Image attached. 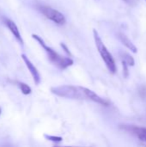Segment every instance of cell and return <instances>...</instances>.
Here are the masks:
<instances>
[{"label": "cell", "instance_id": "7", "mask_svg": "<svg viewBox=\"0 0 146 147\" xmlns=\"http://www.w3.org/2000/svg\"><path fill=\"white\" fill-rule=\"evenodd\" d=\"M121 128L134 134L141 141L146 142V127H138L134 126H121Z\"/></svg>", "mask_w": 146, "mask_h": 147}, {"label": "cell", "instance_id": "4", "mask_svg": "<svg viewBox=\"0 0 146 147\" xmlns=\"http://www.w3.org/2000/svg\"><path fill=\"white\" fill-rule=\"evenodd\" d=\"M40 10L47 19L52 21L58 25H62L65 22V16L55 9H52L49 6H40Z\"/></svg>", "mask_w": 146, "mask_h": 147}, {"label": "cell", "instance_id": "12", "mask_svg": "<svg viewBox=\"0 0 146 147\" xmlns=\"http://www.w3.org/2000/svg\"><path fill=\"white\" fill-rule=\"evenodd\" d=\"M44 137L50 140V141H52V142H61L62 141V138L61 137H57V136H50V135H46L45 134Z\"/></svg>", "mask_w": 146, "mask_h": 147}, {"label": "cell", "instance_id": "1", "mask_svg": "<svg viewBox=\"0 0 146 147\" xmlns=\"http://www.w3.org/2000/svg\"><path fill=\"white\" fill-rule=\"evenodd\" d=\"M33 38L34 40H36L40 45L44 48V50L46 51L47 56H48V59L54 65H56L57 67H59V69L61 70H64V69H66L67 67L71 66L73 65V60L71 59V58H67V57H65V56H62L60 54H59L58 53H56L52 48L49 47L46 43L45 41L42 40L41 37L38 36L37 34H33L32 35Z\"/></svg>", "mask_w": 146, "mask_h": 147}, {"label": "cell", "instance_id": "14", "mask_svg": "<svg viewBox=\"0 0 146 147\" xmlns=\"http://www.w3.org/2000/svg\"><path fill=\"white\" fill-rule=\"evenodd\" d=\"M124 1H125V3H126L127 4H129L131 6H135L139 2V0H124Z\"/></svg>", "mask_w": 146, "mask_h": 147}, {"label": "cell", "instance_id": "15", "mask_svg": "<svg viewBox=\"0 0 146 147\" xmlns=\"http://www.w3.org/2000/svg\"><path fill=\"white\" fill-rule=\"evenodd\" d=\"M61 47H64V48L65 49V52H66L67 53H69V54H71V53H70V52H69V50H68V48H67V47H65V44H63V43H61Z\"/></svg>", "mask_w": 146, "mask_h": 147}, {"label": "cell", "instance_id": "5", "mask_svg": "<svg viewBox=\"0 0 146 147\" xmlns=\"http://www.w3.org/2000/svg\"><path fill=\"white\" fill-rule=\"evenodd\" d=\"M22 59H23L24 63L26 64L27 68L30 71V73H31V75H32V77L34 78V82L35 83V84H39L40 83V73H39L38 70L36 69V67L32 64V62L28 59V58L25 54H22Z\"/></svg>", "mask_w": 146, "mask_h": 147}, {"label": "cell", "instance_id": "10", "mask_svg": "<svg viewBox=\"0 0 146 147\" xmlns=\"http://www.w3.org/2000/svg\"><path fill=\"white\" fill-rule=\"evenodd\" d=\"M19 87H20L22 92L24 95H29V94H31V92H32L31 88H30L28 84H24V83H19Z\"/></svg>", "mask_w": 146, "mask_h": 147}, {"label": "cell", "instance_id": "6", "mask_svg": "<svg viewBox=\"0 0 146 147\" xmlns=\"http://www.w3.org/2000/svg\"><path fill=\"white\" fill-rule=\"evenodd\" d=\"M83 92H84L86 99H89L90 101H93V102H95L96 103H99L101 105H103V106H108L109 105L108 101H107L106 99L99 96L97 94H96L94 91L90 90L89 89H87V88L83 87Z\"/></svg>", "mask_w": 146, "mask_h": 147}, {"label": "cell", "instance_id": "3", "mask_svg": "<svg viewBox=\"0 0 146 147\" xmlns=\"http://www.w3.org/2000/svg\"><path fill=\"white\" fill-rule=\"evenodd\" d=\"M93 34H94V38H95V41H96V45L97 47V50L100 53V55L102 56L103 61L105 62L108 69L109 70V71L112 74H114L116 72V65H115V61L112 56V54L109 53V51L108 50V48L106 47V46L104 45L102 40L101 39L98 32L94 29L93 30Z\"/></svg>", "mask_w": 146, "mask_h": 147}, {"label": "cell", "instance_id": "11", "mask_svg": "<svg viewBox=\"0 0 146 147\" xmlns=\"http://www.w3.org/2000/svg\"><path fill=\"white\" fill-rule=\"evenodd\" d=\"M124 61H126V63L128 65H131V66H133L134 65V59L131 56V55H129L128 53H125L124 54V59H123Z\"/></svg>", "mask_w": 146, "mask_h": 147}, {"label": "cell", "instance_id": "8", "mask_svg": "<svg viewBox=\"0 0 146 147\" xmlns=\"http://www.w3.org/2000/svg\"><path fill=\"white\" fill-rule=\"evenodd\" d=\"M4 23L7 26V28L10 30V32L12 33L14 37L17 40V41L22 45L23 44V40H22V38L21 36L20 31H19L16 24L12 20H10V19H4Z\"/></svg>", "mask_w": 146, "mask_h": 147}, {"label": "cell", "instance_id": "17", "mask_svg": "<svg viewBox=\"0 0 146 147\" xmlns=\"http://www.w3.org/2000/svg\"><path fill=\"white\" fill-rule=\"evenodd\" d=\"M145 1H146V0H145Z\"/></svg>", "mask_w": 146, "mask_h": 147}, {"label": "cell", "instance_id": "16", "mask_svg": "<svg viewBox=\"0 0 146 147\" xmlns=\"http://www.w3.org/2000/svg\"><path fill=\"white\" fill-rule=\"evenodd\" d=\"M0 114H1V109H0Z\"/></svg>", "mask_w": 146, "mask_h": 147}, {"label": "cell", "instance_id": "2", "mask_svg": "<svg viewBox=\"0 0 146 147\" xmlns=\"http://www.w3.org/2000/svg\"><path fill=\"white\" fill-rule=\"evenodd\" d=\"M51 92L58 96L69 98V99H86L83 87L73 86V85H62L58 87H52Z\"/></svg>", "mask_w": 146, "mask_h": 147}, {"label": "cell", "instance_id": "9", "mask_svg": "<svg viewBox=\"0 0 146 147\" xmlns=\"http://www.w3.org/2000/svg\"><path fill=\"white\" fill-rule=\"evenodd\" d=\"M118 38L120 39V40L121 41V43H122L125 47H126L130 51H132L133 53H135L138 52L137 47L131 41V40H130L126 35H125V34H122V33H120V34H118Z\"/></svg>", "mask_w": 146, "mask_h": 147}, {"label": "cell", "instance_id": "13", "mask_svg": "<svg viewBox=\"0 0 146 147\" xmlns=\"http://www.w3.org/2000/svg\"><path fill=\"white\" fill-rule=\"evenodd\" d=\"M122 65H123V70H124V76L125 78H127L128 77V68H127L128 65L124 60L122 61Z\"/></svg>", "mask_w": 146, "mask_h": 147}]
</instances>
